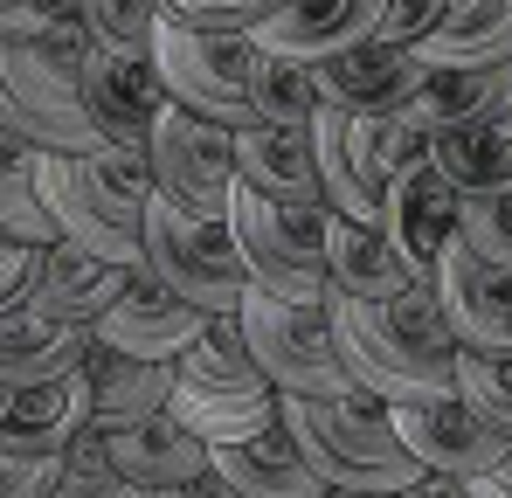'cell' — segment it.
<instances>
[{
  "label": "cell",
  "instance_id": "6da1fadb",
  "mask_svg": "<svg viewBox=\"0 0 512 498\" xmlns=\"http://www.w3.org/2000/svg\"><path fill=\"white\" fill-rule=\"evenodd\" d=\"M326 319L346 353V374L381 395V402H409V395H443L457 388V332L443 319L436 284H416L402 298H346L326 284Z\"/></svg>",
  "mask_w": 512,
  "mask_h": 498
},
{
  "label": "cell",
  "instance_id": "7a4b0ae2",
  "mask_svg": "<svg viewBox=\"0 0 512 498\" xmlns=\"http://www.w3.org/2000/svg\"><path fill=\"white\" fill-rule=\"evenodd\" d=\"M84 49L90 28L77 14H56L49 35H0V125L35 153H111L84 111L77 83Z\"/></svg>",
  "mask_w": 512,
  "mask_h": 498
},
{
  "label": "cell",
  "instance_id": "3957f363",
  "mask_svg": "<svg viewBox=\"0 0 512 498\" xmlns=\"http://www.w3.org/2000/svg\"><path fill=\"white\" fill-rule=\"evenodd\" d=\"M277 422L333 492L388 498L423 478L381 395H277Z\"/></svg>",
  "mask_w": 512,
  "mask_h": 498
},
{
  "label": "cell",
  "instance_id": "277c9868",
  "mask_svg": "<svg viewBox=\"0 0 512 498\" xmlns=\"http://www.w3.org/2000/svg\"><path fill=\"white\" fill-rule=\"evenodd\" d=\"M35 180L70 243L146 270V201H153L146 153H42Z\"/></svg>",
  "mask_w": 512,
  "mask_h": 498
},
{
  "label": "cell",
  "instance_id": "5b68a950",
  "mask_svg": "<svg viewBox=\"0 0 512 498\" xmlns=\"http://www.w3.org/2000/svg\"><path fill=\"white\" fill-rule=\"evenodd\" d=\"M201 443H243L277 422V381L250 353V332L236 312H215L201 339L173 360V402H167Z\"/></svg>",
  "mask_w": 512,
  "mask_h": 498
},
{
  "label": "cell",
  "instance_id": "8992f818",
  "mask_svg": "<svg viewBox=\"0 0 512 498\" xmlns=\"http://www.w3.org/2000/svg\"><path fill=\"white\" fill-rule=\"evenodd\" d=\"M312 146H319V180H326V208L353 215V222H381L388 187L402 166L429 160V132H416L409 118H353L319 104L312 118Z\"/></svg>",
  "mask_w": 512,
  "mask_h": 498
},
{
  "label": "cell",
  "instance_id": "52a82bcc",
  "mask_svg": "<svg viewBox=\"0 0 512 498\" xmlns=\"http://www.w3.org/2000/svg\"><path fill=\"white\" fill-rule=\"evenodd\" d=\"M146 270L173 298H187L201 312H243V298H250V270H243L236 229L173 208L160 187L146 201Z\"/></svg>",
  "mask_w": 512,
  "mask_h": 498
},
{
  "label": "cell",
  "instance_id": "ba28073f",
  "mask_svg": "<svg viewBox=\"0 0 512 498\" xmlns=\"http://www.w3.org/2000/svg\"><path fill=\"white\" fill-rule=\"evenodd\" d=\"M326 215L333 208H284L256 187H236V208H229V229L243 249V270H250V291L270 298H291V305H319L326 298Z\"/></svg>",
  "mask_w": 512,
  "mask_h": 498
},
{
  "label": "cell",
  "instance_id": "9c48e42d",
  "mask_svg": "<svg viewBox=\"0 0 512 498\" xmlns=\"http://www.w3.org/2000/svg\"><path fill=\"white\" fill-rule=\"evenodd\" d=\"M153 63L167 77L173 104H187V111H201V118H215L229 132L256 125L250 90H256V63H263L256 35H208V28H187V21L167 14L160 42H153Z\"/></svg>",
  "mask_w": 512,
  "mask_h": 498
},
{
  "label": "cell",
  "instance_id": "30bf717a",
  "mask_svg": "<svg viewBox=\"0 0 512 498\" xmlns=\"http://www.w3.org/2000/svg\"><path fill=\"white\" fill-rule=\"evenodd\" d=\"M236 319L250 332V353L263 360V374L277 381V395H367L346 374V353H340V339H333L326 298L319 305H291V298L250 291Z\"/></svg>",
  "mask_w": 512,
  "mask_h": 498
},
{
  "label": "cell",
  "instance_id": "8fae6325",
  "mask_svg": "<svg viewBox=\"0 0 512 498\" xmlns=\"http://www.w3.org/2000/svg\"><path fill=\"white\" fill-rule=\"evenodd\" d=\"M153 187L167 194L173 208L187 215H208V222H229L236 208V187H243V166H236V132L187 111V104H167L160 125H153Z\"/></svg>",
  "mask_w": 512,
  "mask_h": 498
},
{
  "label": "cell",
  "instance_id": "7c38bea8",
  "mask_svg": "<svg viewBox=\"0 0 512 498\" xmlns=\"http://www.w3.org/2000/svg\"><path fill=\"white\" fill-rule=\"evenodd\" d=\"M77 83H84V111L90 125L104 132L111 153H146L153 146V125L167 111V77L153 56H118V49H97L90 42L77 56Z\"/></svg>",
  "mask_w": 512,
  "mask_h": 498
},
{
  "label": "cell",
  "instance_id": "4fadbf2b",
  "mask_svg": "<svg viewBox=\"0 0 512 498\" xmlns=\"http://www.w3.org/2000/svg\"><path fill=\"white\" fill-rule=\"evenodd\" d=\"M395 415V429H402V443L416 450V464L423 471H450V478H485L499 457H506L512 443L485 422V415L471 409L457 388H443V395H409V402H388Z\"/></svg>",
  "mask_w": 512,
  "mask_h": 498
},
{
  "label": "cell",
  "instance_id": "5bb4252c",
  "mask_svg": "<svg viewBox=\"0 0 512 498\" xmlns=\"http://www.w3.org/2000/svg\"><path fill=\"white\" fill-rule=\"evenodd\" d=\"M429 284L443 298V319L464 353H512V270L485 263L478 249L450 243L429 263Z\"/></svg>",
  "mask_w": 512,
  "mask_h": 498
},
{
  "label": "cell",
  "instance_id": "9a60e30c",
  "mask_svg": "<svg viewBox=\"0 0 512 498\" xmlns=\"http://www.w3.org/2000/svg\"><path fill=\"white\" fill-rule=\"evenodd\" d=\"M125 284H132V263H111V256H97V249L56 236V243L35 249L28 305H35L42 319H63V326H90L97 332V319L125 298Z\"/></svg>",
  "mask_w": 512,
  "mask_h": 498
},
{
  "label": "cell",
  "instance_id": "2e32d148",
  "mask_svg": "<svg viewBox=\"0 0 512 498\" xmlns=\"http://www.w3.org/2000/svg\"><path fill=\"white\" fill-rule=\"evenodd\" d=\"M381 7L388 0H277L250 35L284 63H333L381 35Z\"/></svg>",
  "mask_w": 512,
  "mask_h": 498
},
{
  "label": "cell",
  "instance_id": "e0dca14e",
  "mask_svg": "<svg viewBox=\"0 0 512 498\" xmlns=\"http://www.w3.org/2000/svg\"><path fill=\"white\" fill-rule=\"evenodd\" d=\"M312 77H319V97H326L333 111L388 118V111H402V104L429 83V56L374 35V42L346 49V56H333V63H312Z\"/></svg>",
  "mask_w": 512,
  "mask_h": 498
},
{
  "label": "cell",
  "instance_id": "ac0fdd59",
  "mask_svg": "<svg viewBox=\"0 0 512 498\" xmlns=\"http://www.w3.org/2000/svg\"><path fill=\"white\" fill-rule=\"evenodd\" d=\"M104 457H111L118 478H132L146 492H187L194 478L215 471V443H201L173 409L125 422V429H104Z\"/></svg>",
  "mask_w": 512,
  "mask_h": 498
},
{
  "label": "cell",
  "instance_id": "d6986e66",
  "mask_svg": "<svg viewBox=\"0 0 512 498\" xmlns=\"http://www.w3.org/2000/svg\"><path fill=\"white\" fill-rule=\"evenodd\" d=\"M208 319H215V312H201V305L173 298L153 270H132L125 298L97 319V339H104V346H118V353H139V360H180V353L201 339Z\"/></svg>",
  "mask_w": 512,
  "mask_h": 498
},
{
  "label": "cell",
  "instance_id": "ffe728a7",
  "mask_svg": "<svg viewBox=\"0 0 512 498\" xmlns=\"http://www.w3.org/2000/svg\"><path fill=\"white\" fill-rule=\"evenodd\" d=\"M326 277L346 298H402L429 284V270L381 222H353V215H326Z\"/></svg>",
  "mask_w": 512,
  "mask_h": 498
},
{
  "label": "cell",
  "instance_id": "44dd1931",
  "mask_svg": "<svg viewBox=\"0 0 512 498\" xmlns=\"http://www.w3.org/2000/svg\"><path fill=\"white\" fill-rule=\"evenodd\" d=\"M416 132H457V125H506L512 118V63H464V70H429V83L395 111Z\"/></svg>",
  "mask_w": 512,
  "mask_h": 498
},
{
  "label": "cell",
  "instance_id": "7402d4cb",
  "mask_svg": "<svg viewBox=\"0 0 512 498\" xmlns=\"http://www.w3.org/2000/svg\"><path fill=\"white\" fill-rule=\"evenodd\" d=\"M236 166H243V187L284 201V208H326L312 125H243L236 132Z\"/></svg>",
  "mask_w": 512,
  "mask_h": 498
},
{
  "label": "cell",
  "instance_id": "603a6c76",
  "mask_svg": "<svg viewBox=\"0 0 512 498\" xmlns=\"http://www.w3.org/2000/svg\"><path fill=\"white\" fill-rule=\"evenodd\" d=\"M97 346L90 326H63L42 319L35 305H7L0 312V388H42L84 367V353Z\"/></svg>",
  "mask_w": 512,
  "mask_h": 498
},
{
  "label": "cell",
  "instance_id": "cb8c5ba5",
  "mask_svg": "<svg viewBox=\"0 0 512 498\" xmlns=\"http://www.w3.org/2000/svg\"><path fill=\"white\" fill-rule=\"evenodd\" d=\"M84 388H90V429H125L146 422L173 402V360H139L118 346H90L84 353Z\"/></svg>",
  "mask_w": 512,
  "mask_h": 498
},
{
  "label": "cell",
  "instance_id": "d4e9b609",
  "mask_svg": "<svg viewBox=\"0 0 512 498\" xmlns=\"http://www.w3.org/2000/svg\"><path fill=\"white\" fill-rule=\"evenodd\" d=\"M457 208H464V194L436 173V160H416V166H402V173H395L388 208H381V229H388V236H395V243L429 270L443 249L457 243Z\"/></svg>",
  "mask_w": 512,
  "mask_h": 498
},
{
  "label": "cell",
  "instance_id": "484cf974",
  "mask_svg": "<svg viewBox=\"0 0 512 498\" xmlns=\"http://www.w3.org/2000/svg\"><path fill=\"white\" fill-rule=\"evenodd\" d=\"M215 478H229L243 498H326L333 485L305 464V450L284 436V422L256 429L243 443H215Z\"/></svg>",
  "mask_w": 512,
  "mask_h": 498
},
{
  "label": "cell",
  "instance_id": "4316f807",
  "mask_svg": "<svg viewBox=\"0 0 512 498\" xmlns=\"http://www.w3.org/2000/svg\"><path fill=\"white\" fill-rule=\"evenodd\" d=\"M90 429V388L84 367L63 374V381H42V388H7V409H0V436L21 443V450H42V457H70V443Z\"/></svg>",
  "mask_w": 512,
  "mask_h": 498
},
{
  "label": "cell",
  "instance_id": "83f0119b",
  "mask_svg": "<svg viewBox=\"0 0 512 498\" xmlns=\"http://www.w3.org/2000/svg\"><path fill=\"white\" fill-rule=\"evenodd\" d=\"M423 56H429V70L512 63V0H450V14L423 42Z\"/></svg>",
  "mask_w": 512,
  "mask_h": 498
},
{
  "label": "cell",
  "instance_id": "f1b7e54d",
  "mask_svg": "<svg viewBox=\"0 0 512 498\" xmlns=\"http://www.w3.org/2000/svg\"><path fill=\"white\" fill-rule=\"evenodd\" d=\"M436 173L457 194H506L512 187V125H457L429 139Z\"/></svg>",
  "mask_w": 512,
  "mask_h": 498
},
{
  "label": "cell",
  "instance_id": "f546056e",
  "mask_svg": "<svg viewBox=\"0 0 512 498\" xmlns=\"http://www.w3.org/2000/svg\"><path fill=\"white\" fill-rule=\"evenodd\" d=\"M35 160H42V153L0 125V236H14V243H35V249H42V243H56L63 229H56L49 201H42Z\"/></svg>",
  "mask_w": 512,
  "mask_h": 498
},
{
  "label": "cell",
  "instance_id": "4dcf8cb0",
  "mask_svg": "<svg viewBox=\"0 0 512 498\" xmlns=\"http://www.w3.org/2000/svg\"><path fill=\"white\" fill-rule=\"evenodd\" d=\"M250 104H256V125H312L326 97H319L312 63H284V56H270V49H263Z\"/></svg>",
  "mask_w": 512,
  "mask_h": 498
},
{
  "label": "cell",
  "instance_id": "1f68e13d",
  "mask_svg": "<svg viewBox=\"0 0 512 498\" xmlns=\"http://www.w3.org/2000/svg\"><path fill=\"white\" fill-rule=\"evenodd\" d=\"M77 21L90 28V42H97V49H118V56H153L167 7H160V0H84V7H77Z\"/></svg>",
  "mask_w": 512,
  "mask_h": 498
},
{
  "label": "cell",
  "instance_id": "d6a6232c",
  "mask_svg": "<svg viewBox=\"0 0 512 498\" xmlns=\"http://www.w3.org/2000/svg\"><path fill=\"white\" fill-rule=\"evenodd\" d=\"M49 498H173V492H146V485L118 478L111 457H104V429H84V436L70 443L63 478H56V492H49Z\"/></svg>",
  "mask_w": 512,
  "mask_h": 498
},
{
  "label": "cell",
  "instance_id": "836d02e7",
  "mask_svg": "<svg viewBox=\"0 0 512 498\" xmlns=\"http://www.w3.org/2000/svg\"><path fill=\"white\" fill-rule=\"evenodd\" d=\"M457 395L512 443V353H457Z\"/></svg>",
  "mask_w": 512,
  "mask_h": 498
},
{
  "label": "cell",
  "instance_id": "e575fe53",
  "mask_svg": "<svg viewBox=\"0 0 512 498\" xmlns=\"http://www.w3.org/2000/svg\"><path fill=\"white\" fill-rule=\"evenodd\" d=\"M457 243L478 249L485 263L512 270V187L506 194H464L457 208Z\"/></svg>",
  "mask_w": 512,
  "mask_h": 498
},
{
  "label": "cell",
  "instance_id": "d590c367",
  "mask_svg": "<svg viewBox=\"0 0 512 498\" xmlns=\"http://www.w3.org/2000/svg\"><path fill=\"white\" fill-rule=\"evenodd\" d=\"M160 7L187 28H208V35H250L277 0H160Z\"/></svg>",
  "mask_w": 512,
  "mask_h": 498
},
{
  "label": "cell",
  "instance_id": "8d00e7d4",
  "mask_svg": "<svg viewBox=\"0 0 512 498\" xmlns=\"http://www.w3.org/2000/svg\"><path fill=\"white\" fill-rule=\"evenodd\" d=\"M56 478H63V457H42L0 436V498H49Z\"/></svg>",
  "mask_w": 512,
  "mask_h": 498
},
{
  "label": "cell",
  "instance_id": "74e56055",
  "mask_svg": "<svg viewBox=\"0 0 512 498\" xmlns=\"http://www.w3.org/2000/svg\"><path fill=\"white\" fill-rule=\"evenodd\" d=\"M450 0H388L381 7V42H402V49H423L429 35L443 28Z\"/></svg>",
  "mask_w": 512,
  "mask_h": 498
},
{
  "label": "cell",
  "instance_id": "f35d334b",
  "mask_svg": "<svg viewBox=\"0 0 512 498\" xmlns=\"http://www.w3.org/2000/svg\"><path fill=\"white\" fill-rule=\"evenodd\" d=\"M28 277H35V243L0 236V312L7 305H28Z\"/></svg>",
  "mask_w": 512,
  "mask_h": 498
},
{
  "label": "cell",
  "instance_id": "ab89813d",
  "mask_svg": "<svg viewBox=\"0 0 512 498\" xmlns=\"http://www.w3.org/2000/svg\"><path fill=\"white\" fill-rule=\"evenodd\" d=\"M56 28V7L42 0H0V35H49Z\"/></svg>",
  "mask_w": 512,
  "mask_h": 498
},
{
  "label": "cell",
  "instance_id": "60d3db41",
  "mask_svg": "<svg viewBox=\"0 0 512 498\" xmlns=\"http://www.w3.org/2000/svg\"><path fill=\"white\" fill-rule=\"evenodd\" d=\"M388 498H485L478 492V478H450V471H423L416 485H402V492Z\"/></svg>",
  "mask_w": 512,
  "mask_h": 498
},
{
  "label": "cell",
  "instance_id": "b9f144b4",
  "mask_svg": "<svg viewBox=\"0 0 512 498\" xmlns=\"http://www.w3.org/2000/svg\"><path fill=\"white\" fill-rule=\"evenodd\" d=\"M478 492H485V498H512V450L485 471V478H478Z\"/></svg>",
  "mask_w": 512,
  "mask_h": 498
},
{
  "label": "cell",
  "instance_id": "7bdbcfd3",
  "mask_svg": "<svg viewBox=\"0 0 512 498\" xmlns=\"http://www.w3.org/2000/svg\"><path fill=\"white\" fill-rule=\"evenodd\" d=\"M173 498H243V492H236L229 478H215V471H208V478H194L187 492H173Z\"/></svg>",
  "mask_w": 512,
  "mask_h": 498
},
{
  "label": "cell",
  "instance_id": "ee69618b",
  "mask_svg": "<svg viewBox=\"0 0 512 498\" xmlns=\"http://www.w3.org/2000/svg\"><path fill=\"white\" fill-rule=\"evenodd\" d=\"M42 7H56V14H77V7H84V0H42Z\"/></svg>",
  "mask_w": 512,
  "mask_h": 498
},
{
  "label": "cell",
  "instance_id": "f6af8a7d",
  "mask_svg": "<svg viewBox=\"0 0 512 498\" xmlns=\"http://www.w3.org/2000/svg\"><path fill=\"white\" fill-rule=\"evenodd\" d=\"M326 498H374V492H326Z\"/></svg>",
  "mask_w": 512,
  "mask_h": 498
},
{
  "label": "cell",
  "instance_id": "bcb514c9",
  "mask_svg": "<svg viewBox=\"0 0 512 498\" xmlns=\"http://www.w3.org/2000/svg\"><path fill=\"white\" fill-rule=\"evenodd\" d=\"M0 409H7V388H0Z\"/></svg>",
  "mask_w": 512,
  "mask_h": 498
},
{
  "label": "cell",
  "instance_id": "7dc6e473",
  "mask_svg": "<svg viewBox=\"0 0 512 498\" xmlns=\"http://www.w3.org/2000/svg\"><path fill=\"white\" fill-rule=\"evenodd\" d=\"M506 125H512V118H506Z\"/></svg>",
  "mask_w": 512,
  "mask_h": 498
}]
</instances>
